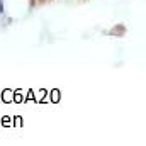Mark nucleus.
I'll list each match as a JSON object with an SVG mask.
<instances>
[{"mask_svg":"<svg viewBox=\"0 0 146 146\" xmlns=\"http://www.w3.org/2000/svg\"><path fill=\"white\" fill-rule=\"evenodd\" d=\"M31 2V7H34V3H36V0H29Z\"/></svg>","mask_w":146,"mask_h":146,"instance_id":"2","label":"nucleus"},{"mask_svg":"<svg viewBox=\"0 0 146 146\" xmlns=\"http://www.w3.org/2000/svg\"><path fill=\"white\" fill-rule=\"evenodd\" d=\"M5 14V5H3V0H0V15Z\"/></svg>","mask_w":146,"mask_h":146,"instance_id":"1","label":"nucleus"}]
</instances>
